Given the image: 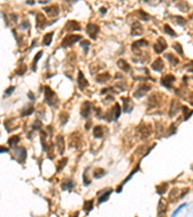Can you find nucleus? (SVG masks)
<instances>
[{
  "label": "nucleus",
  "instance_id": "obj_1",
  "mask_svg": "<svg viewBox=\"0 0 193 217\" xmlns=\"http://www.w3.org/2000/svg\"><path fill=\"white\" fill-rule=\"evenodd\" d=\"M44 101L50 106H54L58 103V97L56 94L52 91L49 86H44Z\"/></svg>",
  "mask_w": 193,
  "mask_h": 217
},
{
  "label": "nucleus",
  "instance_id": "obj_2",
  "mask_svg": "<svg viewBox=\"0 0 193 217\" xmlns=\"http://www.w3.org/2000/svg\"><path fill=\"white\" fill-rule=\"evenodd\" d=\"M81 39H82V36L81 35H76V34H73V35H68L63 39L62 43H61V46L64 47V48L71 47L75 43H77L78 41H80Z\"/></svg>",
  "mask_w": 193,
  "mask_h": 217
},
{
  "label": "nucleus",
  "instance_id": "obj_3",
  "mask_svg": "<svg viewBox=\"0 0 193 217\" xmlns=\"http://www.w3.org/2000/svg\"><path fill=\"white\" fill-rule=\"evenodd\" d=\"M136 130H137V133L139 134L140 138L142 140L147 139L153 132L152 126L149 125V124H147V125L146 124H141V125L136 128Z\"/></svg>",
  "mask_w": 193,
  "mask_h": 217
},
{
  "label": "nucleus",
  "instance_id": "obj_4",
  "mask_svg": "<svg viewBox=\"0 0 193 217\" xmlns=\"http://www.w3.org/2000/svg\"><path fill=\"white\" fill-rule=\"evenodd\" d=\"M151 90H152V85H149V84H140L136 88L135 92L133 93V97L135 99H141L142 97H144Z\"/></svg>",
  "mask_w": 193,
  "mask_h": 217
},
{
  "label": "nucleus",
  "instance_id": "obj_5",
  "mask_svg": "<svg viewBox=\"0 0 193 217\" xmlns=\"http://www.w3.org/2000/svg\"><path fill=\"white\" fill-rule=\"evenodd\" d=\"M160 100H161V93H155L148 99V110L159 106Z\"/></svg>",
  "mask_w": 193,
  "mask_h": 217
},
{
  "label": "nucleus",
  "instance_id": "obj_6",
  "mask_svg": "<svg viewBox=\"0 0 193 217\" xmlns=\"http://www.w3.org/2000/svg\"><path fill=\"white\" fill-rule=\"evenodd\" d=\"M168 47V44L166 43V41L164 40V38H162V37H159V38L157 39V43L154 44V46H153V48H154L155 52L157 54H160L162 53L164 50Z\"/></svg>",
  "mask_w": 193,
  "mask_h": 217
},
{
  "label": "nucleus",
  "instance_id": "obj_7",
  "mask_svg": "<svg viewBox=\"0 0 193 217\" xmlns=\"http://www.w3.org/2000/svg\"><path fill=\"white\" fill-rule=\"evenodd\" d=\"M100 26L94 24V23H89L86 26V33L88 34L92 40H97V36L100 33Z\"/></svg>",
  "mask_w": 193,
  "mask_h": 217
},
{
  "label": "nucleus",
  "instance_id": "obj_8",
  "mask_svg": "<svg viewBox=\"0 0 193 217\" xmlns=\"http://www.w3.org/2000/svg\"><path fill=\"white\" fill-rule=\"evenodd\" d=\"M15 159H17L18 162H20V163H22L23 164V162L25 161V159H26V157H27V152H26V150H25V148H23V147H20V148H17V147H15Z\"/></svg>",
  "mask_w": 193,
  "mask_h": 217
},
{
  "label": "nucleus",
  "instance_id": "obj_9",
  "mask_svg": "<svg viewBox=\"0 0 193 217\" xmlns=\"http://www.w3.org/2000/svg\"><path fill=\"white\" fill-rule=\"evenodd\" d=\"M176 81V77L175 75H166L164 76H162L160 79V83L162 86H164L165 88L167 89H171L173 87V83Z\"/></svg>",
  "mask_w": 193,
  "mask_h": 217
},
{
  "label": "nucleus",
  "instance_id": "obj_10",
  "mask_svg": "<svg viewBox=\"0 0 193 217\" xmlns=\"http://www.w3.org/2000/svg\"><path fill=\"white\" fill-rule=\"evenodd\" d=\"M167 213V201L164 198H161L157 206V215L158 217H164Z\"/></svg>",
  "mask_w": 193,
  "mask_h": 217
},
{
  "label": "nucleus",
  "instance_id": "obj_11",
  "mask_svg": "<svg viewBox=\"0 0 193 217\" xmlns=\"http://www.w3.org/2000/svg\"><path fill=\"white\" fill-rule=\"evenodd\" d=\"M181 108H182L181 102L177 99H173L171 102V105H170V109H169V116H170V117L176 116L177 113L181 110Z\"/></svg>",
  "mask_w": 193,
  "mask_h": 217
},
{
  "label": "nucleus",
  "instance_id": "obj_12",
  "mask_svg": "<svg viewBox=\"0 0 193 217\" xmlns=\"http://www.w3.org/2000/svg\"><path fill=\"white\" fill-rule=\"evenodd\" d=\"M64 29L67 32H73V31H79L81 29V27L79 26V23L75 20H69V21L66 23Z\"/></svg>",
  "mask_w": 193,
  "mask_h": 217
},
{
  "label": "nucleus",
  "instance_id": "obj_13",
  "mask_svg": "<svg viewBox=\"0 0 193 217\" xmlns=\"http://www.w3.org/2000/svg\"><path fill=\"white\" fill-rule=\"evenodd\" d=\"M71 136L73 137V139L70 137V141H69V143H70V147L78 149V148L80 147V145H81V136L79 135L78 133H76V132L73 133Z\"/></svg>",
  "mask_w": 193,
  "mask_h": 217
},
{
  "label": "nucleus",
  "instance_id": "obj_14",
  "mask_svg": "<svg viewBox=\"0 0 193 217\" xmlns=\"http://www.w3.org/2000/svg\"><path fill=\"white\" fill-rule=\"evenodd\" d=\"M77 83H78V86H79V89L81 90V91H84L85 88L89 86V82L87 81V79L85 78V76H84L82 71H79L78 73V76H77Z\"/></svg>",
  "mask_w": 193,
  "mask_h": 217
},
{
  "label": "nucleus",
  "instance_id": "obj_15",
  "mask_svg": "<svg viewBox=\"0 0 193 217\" xmlns=\"http://www.w3.org/2000/svg\"><path fill=\"white\" fill-rule=\"evenodd\" d=\"M144 29L139 21H134L131 24V36H140L143 34Z\"/></svg>",
  "mask_w": 193,
  "mask_h": 217
},
{
  "label": "nucleus",
  "instance_id": "obj_16",
  "mask_svg": "<svg viewBox=\"0 0 193 217\" xmlns=\"http://www.w3.org/2000/svg\"><path fill=\"white\" fill-rule=\"evenodd\" d=\"M43 10L50 17H55L59 15V6H57V5H52L50 7H44Z\"/></svg>",
  "mask_w": 193,
  "mask_h": 217
},
{
  "label": "nucleus",
  "instance_id": "obj_17",
  "mask_svg": "<svg viewBox=\"0 0 193 217\" xmlns=\"http://www.w3.org/2000/svg\"><path fill=\"white\" fill-rule=\"evenodd\" d=\"M148 44H149V43H148V41H146V40H138V41H135L132 43V44H131V49H132L133 52H137L139 51L142 47L147 46Z\"/></svg>",
  "mask_w": 193,
  "mask_h": 217
},
{
  "label": "nucleus",
  "instance_id": "obj_18",
  "mask_svg": "<svg viewBox=\"0 0 193 217\" xmlns=\"http://www.w3.org/2000/svg\"><path fill=\"white\" fill-rule=\"evenodd\" d=\"M90 113H91V103L89 101H85L83 102L82 106H81L80 109V115L82 116L83 118H89Z\"/></svg>",
  "mask_w": 193,
  "mask_h": 217
},
{
  "label": "nucleus",
  "instance_id": "obj_19",
  "mask_svg": "<svg viewBox=\"0 0 193 217\" xmlns=\"http://www.w3.org/2000/svg\"><path fill=\"white\" fill-rule=\"evenodd\" d=\"M122 100L124 102V111L126 113H130L133 110V102L129 97H122Z\"/></svg>",
  "mask_w": 193,
  "mask_h": 217
},
{
  "label": "nucleus",
  "instance_id": "obj_20",
  "mask_svg": "<svg viewBox=\"0 0 193 217\" xmlns=\"http://www.w3.org/2000/svg\"><path fill=\"white\" fill-rule=\"evenodd\" d=\"M46 23V17L42 14V13H38L36 15V26L37 28L40 29H44V24Z\"/></svg>",
  "mask_w": 193,
  "mask_h": 217
},
{
  "label": "nucleus",
  "instance_id": "obj_21",
  "mask_svg": "<svg viewBox=\"0 0 193 217\" xmlns=\"http://www.w3.org/2000/svg\"><path fill=\"white\" fill-rule=\"evenodd\" d=\"M151 68L155 71H162V70L164 69V63H163L161 58H157V59L151 65Z\"/></svg>",
  "mask_w": 193,
  "mask_h": 217
},
{
  "label": "nucleus",
  "instance_id": "obj_22",
  "mask_svg": "<svg viewBox=\"0 0 193 217\" xmlns=\"http://www.w3.org/2000/svg\"><path fill=\"white\" fill-rule=\"evenodd\" d=\"M139 170H140V165H139V163H138V164H137V165H136V167L133 169V171L131 172L130 174H129V176H128V177H126V179H125V181H124L123 182H122V184H121V185H119V187H118V189H117V193H120V192L122 191V188H123V185L125 184L126 182H128V181H129V179H130L131 178H132L133 175L135 174V173H137V172H138Z\"/></svg>",
  "mask_w": 193,
  "mask_h": 217
},
{
  "label": "nucleus",
  "instance_id": "obj_23",
  "mask_svg": "<svg viewBox=\"0 0 193 217\" xmlns=\"http://www.w3.org/2000/svg\"><path fill=\"white\" fill-rule=\"evenodd\" d=\"M117 66H118V68L120 69L121 71H125V73H129V71H130V70H131L130 65L128 64V63H126V61L124 60V59H120V60H118V62H117Z\"/></svg>",
  "mask_w": 193,
  "mask_h": 217
},
{
  "label": "nucleus",
  "instance_id": "obj_24",
  "mask_svg": "<svg viewBox=\"0 0 193 217\" xmlns=\"http://www.w3.org/2000/svg\"><path fill=\"white\" fill-rule=\"evenodd\" d=\"M180 193H181V191L177 187L171 190L170 194H169V201H171L170 203H176L178 199H180Z\"/></svg>",
  "mask_w": 193,
  "mask_h": 217
},
{
  "label": "nucleus",
  "instance_id": "obj_25",
  "mask_svg": "<svg viewBox=\"0 0 193 217\" xmlns=\"http://www.w3.org/2000/svg\"><path fill=\"white\" fill-rule=\"evenodd\" d=\"M56 143H57V149L59 150V153L60 155H63V153H64V150H65V140H64V137L62 135H58L56 137Z\"/></svg>",
  "mask_w": 193,
  "mask_h": 217
},
{
  "label": "nucleus",
  "instance_id": "obj_26",
  "mask_svg": "<svg viewBox=\"0 0 193 217\" xmlns=\"http://www.w3.org/2000/svg\"><path fill=\"white\" fill-rule=\"evenodd\" d=\"M113 192L112 189H107L105 190V191H104V193L102 194H100L99 195V200H98V202H99V204H102L104 202H106V201L108 200V198L110 197V194Z\"/></svg>",
  "mask_w": 193,
  "mask_h": 217
},
{
  "label": "nucleus",
  "instance_id": "obj_27",
  "mask_svg": "<svg viewBox=\"0 0 193 217\" xmlns=\"http://www.w3.org/2000/svg\"><path fill=\"white\" fill-rule=\"evenodd\" d=\"M75 182L71 179L65 181L62 184H61V188H62V190H72L73 188H75Z\"/></svg>",
  "mask_w": 193,
  "mask_h": 217
},
{
  "label": "nucleus",
  "instance_id": "obj_28",
  "mask_svg": "<svg viewBox=\"0 0 193 217\" xmlns=\"http://www.w3.org/2000/svg\"><path fill=\"white\" fill-rule=\"evenodd\" d=\"M111 75L108 73H100V75H97L96 81L99 82V83H105L108 80H110Z\"/></svg>",
  "mask_w": 193,
  "mask_h": 217
},
{
  "label": "nucleus",
  "instance_id": "obj_29",
  "mask_svg": "<svg viewBox=\"0 0 193 217\" xmlns=\"http://www.w3.org/2000/svg\"><path fill=\"white\" fill-rule=\"evenodd\" d=\"M20 137L18 135H13L12 137H10L9 140H8V144L10 145V147H12L13 149H15V146L20 143Z\"/></svg>",
  "mask_w": 193,
  "mask_h": 217
},
{
  "label": "nucleus",
  "instance_id": "obj_30",
  "mask_svg": "<svg viewBox=\"0 0 193 217\" xmlns=\"http://www.w3.org/2000/svg\"><path fill=\"white\" fill-rule=\"evenodd\" d=\"M93 134L96 138H102L104 136V126H97L94 128Z\"/></svg>",
  "mask_w": 193,
  "mask_h": 217
},
{
  "label": "nucleus",
  "instance_id": "obj_31",
  "mask_svg": "<svg viewBox=\"0 0 193 217\" xmlns=\"http://www.w3.org/2000/svg\"><path fill=\"white\" fill-rule=\"evenodd\" d=\"M164 57L169 61V63H171V65H173V66H177L180 63V60L176 56H174V55L172 54V53L165 54Z\"/></svg>",
  "mask_w": 193,
  "mask_h": 217
},
{
  "label": "nucleus",
  "instance_id": "obj_32",
  "mask_svg": "<svg viewBox=\"0 0 193 217\" xmlns=\"http://www.w3.org/2000/svg\"><path fill=\"white\" fill-rule=\"evenodd\" d=\"M112 109H113V118H114V120L116 121V120H118L119 117H120L121 112H122V108L119 103H116Z\"/></svg>",
  "mask_w": 193,
  "mask_h": 217
},
{
  "label": "nucleus",
  "instance_id": "obj_33",
  "mask_svg": "<svg viewBox=\"0 0 193 217\" xmlns=\"http://www.w3.org/2000/svg\"><path fill=\"white\" fill-rule=\"evenodd\" d=\"M167 188H168V183H167V182H162V183H160L159 185H157V194L163 195L166 192Z\"/></svg>",
  "mask_w": 193,
  "mask_h": 217
},
{
  "label": "nucleus",
  "instance_id": "obj_34",
  "mask_svg": "<svg viewBox=\"0 0 193 217\" xmlns=\"http://www.w3.org/2000/svg\"><path fill=\"white\" fill-rule=\"evenodd\" d=\"M135 14L137 15V17H138L140 19L144 20V21H147V20H149L151 18L150 15H148L147 13H145L144 11H142V10H137Z\"/></svg>",
  "mask_w": 193,
  "mask_h": 217
},
{
  "label": "nucleus",
  "instance_id": "obj_35",
  "mask_svg": "<svg viewBox=\"0 0 193 217\" xmlns=\"http://www.w3.org/2000/svg\"><path fill=\"white\" fill-rule=\"evenodd\" d=\"M54 32H50V33H46V35L44 36L43 39V43L44 46H49L52 42V38H53Z\"/></svg>",
  "mask_w": 193,
  "mask_h": 217
},
{
  "label": "nucleus",
  "instance_id": "obj_36",
  "mask_svg": "<svg viewBox=\"0 0 193 217\" xmlns=\"http://www.w3.org/2000/svg\"><path fill=\"white\" fill-rule=\"evenodd\" d=\"M181 109L182 111V113H184V121L188 120V119L191 117V115H192V110H189V108L186 107V106H184V105H182Z\"/></svg>",
  "mask_w": 193,
  "mask_h": 217
},
{
  "label": "nucleus",
  "instance_id": "obj_37",
  "mask_svg": "<svg viewBox=\"0 0 193 217\" xmlns=\"http://www.w3.org/2000/svg\"><path fill=\"white\" fill-rule=\"evenodd\" d=\"M93 206H94V200H90V201H85L84 202V205H83V210L86 211V212H89V211H91L93 210Z\"/></svg>",
  "mask_w": 193,
  "mask_h": 217
},
{
  "label": "nucleus",
  "instance_id": "obj_38",
  "mask_svg": "<svg viewBox=\"0 0 193 217\" xmlns=\"http://www.w3.org/2000/svg\"><path fill=\"white\" fill-rule=\"evenodd\" d=\"M43 53H44V51L43 50H41V51H39L38 53L35 55V58H34V60H33V65H32V70L34 71H36V70H37V64H38V61L41 59Z\"/></svg>",
  "mask_w": 193,
  "mask_h": 217
},
{
  "label": "nucleus",
  "instance_id": "obj_39",
  "mask_svg": "<svg viewBox=\"0 0 193 217\" xmlns=\"http://www.w3.org/2000/svg\"><path fill=\"white\" fill-rule=\"evenodd\" d=\"M67 162H68V158L67 157H64L62 158L61 160H59V162H58V165H57V173H59L64 169V167L66 165H67Z\"/></svg>",
  "mask_w": 193,
  "mask_h": 217
},
{
  "label": "nucleus",
  "instance_id": "obj_40",
  "mask_svg": "<svg viewBox=\"0 0 193 217\" xmlns=\"http://www.w3.org/2000/svg\"><path fill=\"white\" fill-rule=\"evenodd\" d=\"M69 120V114L66 112H61L59 115V121L61 123V126H65L67 124V122Z\"/></svg>",
  "mask_w": 193,
  "mask_h": 217
},
{
  "label": "nucleus",
  "instance_id": "obj_41",
  "mask_svg": "<svg viewBox=\"0 0 193 217\" xmlns=\"http://www.w3.org/2000/svg\"><path fill=\"white\" fill-rule=\"evenodd\" d=\"M105 174H106V172H105L104 169H102V168H98V169H96V170H95V172H94V177H95L96 179H102Z\"/></svg>",
  "mask_w": 193,
  "mask_h": 217
},
{
  "label": "nucleus",
  "instance_id": "obj_42",
  "mask_svg": "<svg viewBox=\"0 0 193 217\" xmlns=\"http://www.w3.org/2000/svg\"><path fill=\"white\" fill-rule=\"evenodd\" d=\"M26 71H27V66H26L24 63H22V64L20 65V68L15 71V73H17V75H24Z\"/></svg>",
  "mask_w": 193,
  "mask_h": 217
},
{
  "label": "nucleus",
  "instance_id": "obj_43",
  "mask_svg": "<svg viewBox=\"0 0 193 217\" xmlns=\"http://www.w3.org/2000/svg\"><path fill=\"white\" fill-rule=\"evenodd\" d=\"M174 18L176 19V22H177V24L178 25H182V26H184L186 24V18H184L182 17H180V15H175L174 17Z\"/></svg>",
  "mask_w": 193,
  "mask_h": 217
},
{
  "label": "nucleus",
  "instance_id": "obj_44",
  "mask_svg": "<svg viewBox=\"0 0 193 217\" xmlns=\"http://www.w3.org/2000/svg\"><path fill=\"white\" fill-rule=\"evenodd\" d=\"M173 48L175 49L180 55H184V51H182V46L180 43H178V42H176V43L173 44Z\"/></svg>",
  "mask_w": 193,
  "mask_h": 217
},
{
  "label": "nucleus",
  "instance_id": "obj_45",
  "mask_svg": "<svg viewBox=\"0 0 193 217\" xmlns=\"http://www.w3.org/2000/svg\"><path fill=\"white\" fill-rule=\"evenodd\" d=\"M164 31H165L166 34H168V35H170V36H174V37L177 36V34L175 33V31H174L173 29L171 28V26L169 25V24H165L164 25Z\"/></svg>",
  "mask_w": 193,
  "mask_h": 217
},
{
  "label": "nucleus",
  "instance_id": "obj_46",
  "mask_svg": "<svg viewBox=\"0 0 193 217\" xmlns=\"http://www.w3.org/2000/svg\"><path fill=\"white\" fill-rule=\"evenodd\" d=\"M90 44H90L89 41H86V40H83V41H81L80 46L84 49V52H85V53H87V52H88Z\"/></svg>",
  "mask_w": 193,
  "mask_h": 217
},
{
  "label": "nucleus",
  "instance_id": "obj_47",
  "mask_svg": "<svg viewBox=\"0 0 193 217\" xmlns=\"http://www.w3.org/2000/svg\"><path fill=\"white\" fill-rule=\"evenodd\" d=\"M33 112H34V107L31 106L30 108H28V109H22V117H25V116H29V115L32 114Z\"/></svg>",
  "mask_w": 193,
  "mask_h": 217
},
{
  "label": "nucleus",
  "instance_id": "obj_48",
  "mask_svg": "<svg viewBox=\"0 0 193 217\" xmlns=\"http://www.w3.org/2000/svg\"><path fill=\"white\" fill-rule=\"evenodd\" d=\"M41 128H42V122L39 120H36L35 122H34L32 128L34 129V130H40Z\"/></svg>",
  "mask_w": 193,
  "mask_h": 217
},
{
  "label": "nucleus",
  "instance_id": "obj_49",
  "mask_svg": "<svg viewBox=\"0 0 193 217\" xmlns=\"http://www.w3.org/2000/svg\"><path fill=\"white\" fill-rule=\"evenodd\" d=\"M20 28L23 29V30H26L27 28L30 27V22H29L27 19H25L24 21H22V23H20Z\"/></svg>",
  "mask_w": 193,
  "mask_h": 217
},
{
  "label": "nucleus",
  "instance_id": "obj_50",
  "mask_svg": "<svg viewBox=\"0 0 193 217\" xmlns=\"http://www.w3.org/2000/svg\"><path fill=\"white\" fill-rule=\"evenodd\" d=\"M175 125H176V124H171L170 128L168 129L169 135H172V134H175V133H176V130H177V126H175Z\"/></svg>",
  "mask_w": 193,
  "mask_h": 217
},
{
  "label": "nucleus",
  "instance_id": "obj_51",
  "mask_svg": "<svg viewBox=\"0 0 193 217\" xmlns=\"http://www.w3.org/2000/svg\"><path fill=\"white\" fill-rule=\"evenodd\" d=\"M187 205H186V204H184V205H182V206H179V208H177V210H175V211H174V213L173 214H172V217H176L177 215H178V213L180 212V211H181L182 210V208H186V206Z\"/></svg>",
  "mask_w": 193,
  "mask_h": 217
},
{
  "label": "nucleus",
  "instance_id": "obj_52",
  "mask_svg": "<svg viewBox=\"0 0 193 217\" xmlns=\"http://www.w3.org/2000/svg\"><path fill=\"white\" fill-rule=\"evenodd\" d=\"M86 173L87 172H85V173L83 174V183H84V185H89L90 183H91V181H90L89 178L87 177Z\"/></svg>",
  "mask_w": 193,
  "mask_h": 217
},
{
  "label": "nucleus",
  "instance_id": "obj_53",
  "mask_svg": "<svg viewBox=\"0 0 193 217\" xmlns=\"http://www.w3.org/2000/svg\"><path fill=\"white\" fill-rule=\"evenodd\" d=\"M15 86H11V87H9V88H8V89L5 90V94H6L7 96H10V95H11L12 93L15 91Z\"/></svg>",
  "mask_w": 193,
  "mask_h": 217
},
{
  "label": "nucleus",
  "instance_id": "obj_54",
  "mask_svg": "<svg viewBox=\"0 0 193 217\" xmlns=\"http://www.w3.org/2000/svg\"><path fill=\"white\" fill-rule=\"evenodd\" d=\"M188 192H189V188H186V189L182 190V191L181 192V194H180V199H182V198H184Z\"/></svg>",
  "mask_w": 193,
  "mask_h": 217
},
{
  "label": "nucleus",
  "instance_id": "obj_55",
  "mask_svg": "<svg viewBox=\"0 0 193 217\" xmlns=\"http://www.w3.org/2000/svg\"><path fill=\"white\" fill-rule=\"evenodd\" d=\"M9 152V149L6 148L5 146H0V153H8Z\"/></svg>",
  "mask_w": 193,
  "mask_h": 217
},
{
  "label": "nucleus",
  "instance_id": "obj_56",
  "mask_svg": "<svg viewBox=\"0 0 193 217\" xmlns=\"http://www.w3.org/2000/svg\"><path fill=\"white\" fill-rule=\"evenodd\" d=\"M27 96H28V97L31 100H35V95H33V93L32 92H29L28 94H27Z\"/></svg>",
  "mask_w": 193,
  "mask_h": 217
},
{
  "label": "nucleus",
  "instance_id": "obj_57",
  "mask_svg": "<svg viewBox=\"0 0 193 217\" xmlns=\"http://www.w3.org/2000/svg\"><path fill=\"white\" fill-rule=\"evenodd\" d=\"M100 12L102 13V14H105V13H106V8H104V7L100 8Z\"/></svg>",
  "mask_w": 193,
  "mask_h": 217
},
{
  "label": "nucleus",
  "instance_id": "obj_58",
  "mask_svg": "<svg viewBox=\"0 0 193 217\" xmlns=\"http://www.w3.org/2000/svg\"><path fill=\"white\" fill-rule=\"evenodd\" d=\"M91 128V123H87L86 124V126H85V128H86V130H88V129Z\"/></svg>",
  "mask_w": 193,
  "mask_h": 217
},
{
  "label": "nucleus",
  "instance_id": "obj_59",
  "mask_svg": "<svg viewBox=\"0 0 193 217\" xmlns=\"http://www.w3.org/2000/svg\"><path fill=\"white\" fill-rule=\"evenodd\" d=\"M26 4H28V5H35V1H26Z\"/></svg>",
  "mask_w": 193,
  "mask_h": 217
},
{
  "label": "nucleus",
  "instance_id": "obj_60",
  "mask_svg": "<svg viewBox=\"0 0 193 217\" xmlns=\"http://www.w3.org/2000/svg\"><path fill=\"white\" fill-rule=\"evenodd\" d=\"M48 0H44V1H39V3L40 4H46V3H48Z\"/></svg>",
  "mask_w": 193,
  "mask_h": 217
},
{
  "label": "nucleus",
  "instance_id": "obj_61",
  "mask_svg": "<svg viewBox=\"0 0 193 217\" xmlns=\"http://www.w3.org/2000/svg\"><path fill=\"white\" fill-rule=\"evenodd\" d=\"M71 217H78V212H75V214L73 216H71Z\"/></svg>",
  "mask_w": 193,
  "mask_h": 217
}]
</instances>
